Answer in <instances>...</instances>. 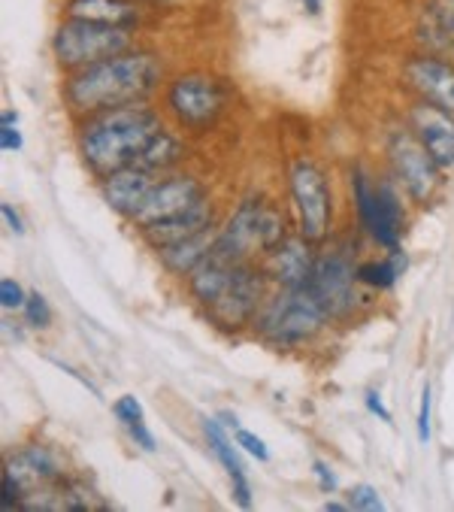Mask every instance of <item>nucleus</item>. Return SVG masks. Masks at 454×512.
I'll return each instance as SVG.
<instances>
[{"instance_id": "1", "label": "nucleus", "mask_w": 454, "mask_h": 512, "mask_svg": "<svg viewBox=\"0 0 454 512\" xmlns=\"http://www.w3.org/2000/svg\"><path fill=\"white\" fill-rule=\"evenodd\" d=\"M161 82V61L149 52H122L100 64L73 70L64 82L67 107L79 116H94L143 100Z\"/></svg>"}, {"instance_id": "2", "label": "nucleus", "mask_w": 454, "mask_h": 512, "mask_svg": "<svg viewBox=\"0 0 454 512\" xmlns=\"http://www.w3.org/2000/svg\"><path fill=\"white\" fill-rule=\"evenodd\" d=\"M188 291L215 328L234 334L258 319L264 276L246 261H221L206 255L188 273Z\"/></svg>"}, {"instance_id": "3", "label": "nucleus", "mask_w": 454, "mask_h": 512, "mask_svg": "<svg viewBox=\"0 0 454 512\" xmlns=\"http://www.w3.org/2000/svg\"><path fill=\"white\" fill-rule=\"evenodd\" d=\"M158 131H161L158 113L143 104L103 110L82 122L79 155L91 173L109 176L116 170L134 167Z\"/></svg>"}, {"instance_id": "4", "label": "nucleus", "mask_w": 454, "mask_h": 512, "mask_svg": "<svg viewBox=\"0 0 454 512\" xmlns=\"http://www.w3.org/2000/svg\"><path fill=\"white\" fill-rule=\"evenodd\" d=\"M285 240V219L276 207L261 197L243 200L237 213L227 219L221 231H215L212 252L221 261H246L255 252H270Z\"/></svg>"}, {"instance_id": "5", "label": "nucleus", "mask_w": 454, "mask_h": 512, "mask_svg": "<svg viewBox=\"0 0 454 512\" xmlns=\"http://www.w3.org/2000/svg\"><path fill=\"white\" fill-rule=\"evenodd\" d=\"M324 322L327 313L306 288H282V294H276L255 319L261 340L282 349L312 340L324 328Z\"/></svg>"}, {"instance_id": "6", "label": "nucleus", "mask_w": 454, "mask_h": 512, "mask_svg": "<svg viewBox=\"0 0 454 512\" xmlns=\"http://www.w3.org/2000/svg\"><path fill=\"white\" fill-rule=\"evenodd\" d=\"M131 43V28L67 19L64 25H58L52 37V52L64 70H82L106 58H116L122 52H131Z\"/></svg>"}, {"instance_id": "7", "label": "nucleus", "mask_w": 454, "mask_h": 512, "mask_svg": "<svg viewBox=\"0 0 454 512\" xmlns=\"http://www.w3.org/2000/svg\"><path fill=\"white\" fill-rule=\"evenodd\" d=\"M227 104V91L218 79L203 73H188L170 82L167 88V107L173 119L188 131H206L218 122Z\"/></svg>"}, {"instance_id": "8", "label": "nucleus", "mask_w": 454, "mask_h": 512, "mask_svg": "<svg viewBox=\"0 0 454 512\" xmlns=\"http://www.w3.org/2000/svg\"><path fill=\"white\" fill-rule=\"evenodd\" d=\"M388 158L406 194L421 207H427L442 188V167L430 158L415 131H394L388 140Z\"/></svg>"}, {"instance_id": "9", "label": "nucleus", "mask_w": 454, "mask_h": 512, "mask_svg": "<svg viewBox=\"0 0 454 512\" xmlns=\"http://www.w3.org/2000/svg\"><path fill=\"white\" fill-rule=\"evenodd\" d=\"M291 197L300 222V237L309 243H324L330 234V185L318 164L297 161L291 170Z\"/></svg>"}, {"instance_id": "10", "label": "nucleus", "mask_w": 454, "mask_h": 512, "mask_svg": "<svg viewBox=\"0 0 454 512\" xmlns=\"http://www.w3.org/2000/svg\"><path fill=\"white\" fill-rule=\"evenodd\" d=\"M355 282H358V270L352 267V261L343 249H336V252H324L315 258L312 276L303 288L321 303L327 319H339L352 310Z\"/></svg>"}, {"instance_id": "11", "label": "nucleus", "mask_w": 454, "mask_h": 512, "mask_svg": "<svg viewBox=\"0 0 454 512\" xmlns=\"http://www.w3.org/2000/svg\"><path fill=\"white\" fill-rule=\"evenodd\" d=\"M203 197H206V191L194 176H173V179L155 182L149 197L143 200V207L137 210V216L131 222L143 231L155 222H164V219H173V216L191 210L194 203H200Z\"/></svg>"}, {"instance_id": "12", "label": "nucleus", "mask_w": 454, "mask_h": 512, "mask_svg": "<svg viewBox=\"0 0 454 512\" xmlns=\"http://www.w3.org/2000/svg\"><path fill=\"white\" fill-rule=\"evenodd\" d=\"M412 131L442 170L454 167V113L418 100L412 107Z\"/></svg>"}, {"instance_id": "13", "label": "nucleus", "mask_w": 454, "mask_h": 512, "mask_svg": "<svg viewBox=\"0 0 454 512\" xmlns=\"http://www.w3.org/2000/svg\"><path fill=\"white\" fill-rule=\"evenodd\" d=\"M403 73L421 100L454 113V64H448L436 55H415V58H409Z\"/></svg>"}, {"instance_id": "14", "label": "nucleus", "mask_w": 454, "mask_h": 512, "mask_svg": "<svg viewBox=\"0 0 454 512\" xmlns=\"http://www.w3.org/2000/svg\"><path fill=\"white\" fill-rule=\"evenodd\" d=\"M215 228V210L212 203L203 197L200 203H194L191 210L173 216V219H164V222H155L149 228H143V240L158 252L164 246H173V243H182V240H191L203 231H212Z\"/></svg>"}, {"instance_id": "15", "label": "nucleus", "mask_w": 454, "mask_h": 512, "mask_svg": "<svg viewBox=\"0 0 454 512\" xmlns=\"http://www.w3.org/2000/svg\"><path fill=\"white\" fill-rule=\"evenodd\" d=\"M306 237H285L276 249H270L267 255V273L282 285V288H303L312 276L315 267V255Z\"/></svg>"}, {"instance_id": "16", "label": "nucleus", "mask_w": 454, "mask_h": 512, "mask_svg": "<svg viewBox=\"0 0 454 512\" xmlns=\"http://www.w3.org/2000/svg\"><path fill=\"white\" fill-rule=\"evenodd\" d=\"M152 185H155L152 173L134 164V167H125V170H116V173L103 176V200L119 216L134 219L137 210L143 207V200L149 197Z\"/></svg>"}, {"instance_id": "17", "label": "nucleus", "mask_w": 454, "mask_h": 512, "mask_svg": "<svg viewBox=\"0 0 454 512\" xmlns=\"http://www.w3.org/2000/svg\"><path fill=\"white\" fill-rule=\"evenodd\" d=\"M367 234L385 246V249H400V237H403V207L400 197L394 191L391 182H379L376 185V197H373V210L364 219Z\"/></svg>"}, {"instance_id": "18", "label": "nucleus", "mask_w": 454, "mask_h": 512, "mask_svg": "<svg viewBox=\"0 0 454 512\" xmlns=\"http://www.w3.org/2000/svg\"><path fill=\"white\" fill-rule=\"evenodd\" d=\"M203 434H206V443L212 449V455L221 461V467L227 470V476H231V488H234V497L243 509L252 506V488H249V476L243 470V461L237 455V440L231 443V437H227L224 425L215 422V419H203Z\"/></svg>"}, {"instance_id": "19", "label": "nucleus", "mask_w": 454, "mask_h": 512, "mask_svg": "<svg viewBox=\"0 0 454 512\" xmlns=\"http://www.w3.org/2000/svg\"><path fill=\"white\" fill-rule=\"evenodd\" d=\"M64 16L100 22V25H116V28H134L140 19L131 0H67Z\"/></svg>"}, {"instance_id": "20", "label": "nucleus", "mask_w": 454, "mask_h": 512, "mask_svg": "<svg viewBox=\"0 0 454 512\" xmlns=\"http://www.w3.org/2000/svg\"><path fill=\"white\" fill-rule=\"evenodd\" d=\"M421 40L430 49L454 52V0H433L421 16Z\"/></svg>"}, {"instance_id": "21", "label": "nucleus", "mask_w": 454, "mask_h": 512, "mask_svg": "<svg viewBox=\"0 0 454 512\" xmlns=\"http://www.w3.org/2000/svg\"><path fill=\"white\" fill-rule=\"evenodd\" d=\"M212 240H215V231H203V234H197L191 240H182V243H173V246L158 249V258H161V264L170 273L188 276L212 252Z\"/></svg>"}, {"instance_id": "22", "label": "nucleus", "mask_w": 454, "mask_h": 512, "mask_svg": "<svg viewBox=\"0 0 454 512\" xmlns=\"http://www.w3.org/2000/svg\"><path fill=\"white\" fill-rule=\"evenodd\" d=\"M182 158H185V146H182L170 131L161 128V131L152 137V143L143 149V155L137 158V167H143V170H149V173H161V170L176 167Z\"/></svg>"}, {"instance_id": "23", "label": "nucleus", "mask_w": 454, "mask_h": 512, "mask_svg": "<svg viewBox=\"0 0 454 512\" xmlns=\"http://www.w3.org/2000/svg\"><path fill=\"white\" fill-rule=\"evenodd\" d=\"M406 270V258L400 249H391V258L388 261H379V264H361L358 267V282L370 285V288H391Z\"/></svg>"}, {"instance_id": "24", "label": "nucleus", "mask_w": 454, "mask_h": 512, "mask_svg": "<svg viewBox=\"0 0 454 512\" xmlns=\"http://www.w3.org/2000/svg\"><path fill=\"white\" fill-rule=\"evenodd\" d=\"M25 319L31 328L37 331H46L52 325V306L49 300L40 294V291H28V300H25Z\"/></svg>"}, {"instance_id": "25", "label": "nucleus", "mask_w": 454, "mask_h": 512, "mask_svg": "<svg viewBox=\"0 0 454 512\" xmlns=\"http://www.w3.org/2000/svg\"><path fill=\"white\" fill-rule=\"evenodd\" d=\"M349 506L352 509H361V512H379V509H385V503H382V497H379V491L373 485H355L349 491Z\"/></svg>"}, {"instance_id": "26", "label": "nucleus", "mask_w": 454, "mask_h": 512, "mask_svg": "<svg viewBox=\"0 0 454 512\" xmlns=\"http://www.w3.org/2000/svg\"><path fill=\"white\" fill-rule=\"evenodd\" d=\"M112 413H116V419L128 428V425H137V422H143L146 419V413H143V403L134 397V394H125V397H119L116 400V406H112Z\"/></svg>"}, {"instance_id": "27", "label": "nucleus", "mask_w": 454, "mask_h": 512, "mask_svg": "<svg viewBox=\"0 0 454 512\" xmlns=\"http://www.w3.org/2000/svg\"><path fill=\"white\" fill-rule=\"evenodd\" d=\"M25 300H28V294L22 291V285L13 276L0 279V303H4V310H25Z\"/></svg>"}, {"instance_id": "28", "label": "nucleus", "mask_w": 454, "mask_h": 512, "mask_svg": "<svg viewBox=\"0 0 454 512\" xmlns=\"http://www.w3.org/2000/svg\"><path fill=\"white\" fill-rule=\"evenodd\" d=\"M234 440H237V446L240 449H246L252 458H258V461H270V449L264 446V440L261 437H255L252 431H246V428H234Z\"/></svg>"}, {"instance_id": "29", "label": "nucleus", "mask_w": 454, "mask_h": 512, "mask_svg": "<svg viewBox=\"0 0 454 512\" xmlns=\"http://www.w3.org/2000/svg\"><path fill=\"white\" fill-rule=\"evenodd\" d=\"M430 403H433V397H430V388L424 385L421 403H418V440H421V446L430 443Z\"/></svg>"}, {"instance_id": "30", "label": "nucleus", "mask_w": 454, "mask_h": 512, "mask_svg": "<svg viewBox=\"0 0 454 512\" xmlns=\"http://www.w3.org/2000/svg\"><path fill=\"white\" fill-rule=\"evenodd\" d=\"M125 431L131 434V440H134L143 452H155V437H152V431L146 428V419L137 422V425H128Z\"/></svg>"}, {"instance_id": "31", "label": "nucleus", "mask_w": 454, "mask_h": 512, "mask_svg": "<svg viewBox=\"0 0 454 512\" xmlns=\"http://www.w3.org/2000/svg\"><path fill=\"white\" fill-rule=\"evenodd\" d=\"M312 473H315L318 488H321L324 494H333V491H336V476H333V470H330L324 461H315V464H312Z\"/></svg>"}, {"instance_id": "32", "label": "nucleus", "mask_w": 454, "mask_h": 512, "mask_svg": "<svg viewBox=\"0 0 454 512\" xmlns=\"http://www.w3.org/2000/svg\"><path fill=\"white\" fill-rule=\"evenodd\" d=\"M0 146H4V152L22 149V134L16 131V125H0Z\"/></svg>"}, {"instance_id": "33", "label": "nucleus", "mask_w": 454, "mask_h": 512, "mask_svg": "<svg viewBox=\"0 0 454 512\" xmlns=\"http://www.w3.org/2000/svg\"><path fill=\"white\" fill-rule=\"evenodd\" d=\"M0 216H4V222L10 225V231H13V234H25V225H22L19 213L10 207V203H0Z\"/></svg>"}, {"instance_id": "34", "label": "nucleus", "mask_w": 454, "mask_h": 512, "mask_svg": "<svg viewBox=\"0 0 454 512\" xmlns=\"http://www.w3.org/2000/svg\"><path fill=\"white\" fill-rule=\"evenodd\" d=\"M367 406H370V413H376L382 422H391V413L385 409V403H382V394H379V391H370V394H367Z\"/></svg>"}, {"instance_id": "35", "label": "nucleus", "mask_w": 454, "mask_h": 512, "mask_svg": "<svg viewBox=\"0 0 454 512\" xmlns=\"http://www.w3.org/2000/svg\"><path fill=\"white\" fill-rule=\"evenodd\" d=\"M321 4H324V0H303L306 13H312V16H318V13H321Z\"/></svg>"}, {"instance_id": "36", "label": "nucleus", "mask_w": 454, "mask_h": 512, "mask_svg": "<svg viewBox=\"0 0 454 512\" xmlns=\"http://www.w3.org/2000/svg\"><path fill=\"white\" fill-rule=\"evenodd\" d=\"M324 509H330V512H339V509H352V506H349V500H346V503H339V500H327V503H324Z\"/></svg>"}]
</instances>
